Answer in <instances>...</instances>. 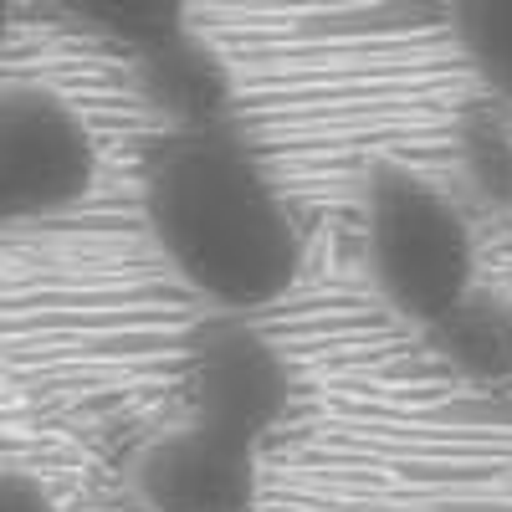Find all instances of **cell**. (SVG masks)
Segmentation results:
<instances>
[{"instance_id":"4","label":"cell","mask_w":512,"mask_h":512,"mask_svg":"<svg viewBox=\"0 0 512 512\" xmlns=\"http://www.w3.org/2000/svg\"><path fill=\"white\" fill-rule=\"evenodd\" d=\"M128 497L139 512H256L262 446L205 420H185L134 451Z\"/></svg>"},{"instance_id":"5","label":"cell","mask_w":512,"mask_h":512,"mask_svg":"<svg viewBox=\"0 0 512 512\" xmlns=\"http://www.w3.org/2000/svg\"><path fill=\"white\" fill-rule=\"evenodd\" d=\"M287 410V364L246 323L205 333L190 364V420L262 446Z\"/></svg>"},{"instance_id":"1","label":"cell","mask_w":512,"mask_h":512,"mask_svg":"<svg viewBox=\"0 0 512 512\" xmlns=\"http://www.w3.org/2000/svg\"><path fill=\"white\" fill-rule=\"evenodd\" d=\"M139 216L164 272L221 318H251L303 282L308 236L292 195L221 118L175 123L149 144Z\"/></svg>"},{"instance_id":"2","label":"cell","mask_w":512,"mask_h":512,"mask_svg":"<svg viewBox=\"0 0 512 512\" xmlns=\"http://www.w3.org/2000/svg\"><path fill=\"white\" fill-rule=\"evenodd\" d=\"M359 262L400 323L436 333L477 297V226L456 190L384 159L359 185Z\"/></svg>"},{"instance_id":"6","label":"cell","mask_w":512,"mask_h":512,"mask_svg":"<svg viewBox=\"0 0 512 512\" xmlns=\"http://www.w3.org/2000/svg\"><path fill=\"white\" fill-rule=\"evenodd\" d=\"M52 6L82 31L118 41L139 57L190 36V0H52Z\"/></svg>"},{"instance_id":"8","label":"cell","mask_w":512,"mask_h":512,"mask_svg":"<svg viewBox=\"0 0 512 512\" xmlns=\"http://www.w3.org/2000/svg\"><path fill=\"white\" fill-rule=\"evenodd\" d=\"M436 333L451 344L456 364H466V369L482 374V379H502L512 369V318L497 303H487L482 292L456 318H446Z\"/></svg>"},{"instance_id":"10","label":"cell","mask_w":512,"mask_h":512,"mask_svg":"<svg viewBox=\"0 0 512 512\" xmlns=\"http://www.w3.org/2000/svg\"><path fill=\"white\" fill-rule=\"evenodd\" d=\"M11 16H16V0H0V47H6V36H11Z\"/></svg>"},{"instance_id":"7","label":"cell","mask_w":512,"mask_h":512,"mask_svg":"<svg viewBox=\"0 0 512 512\" xmlns=\"http://www.w3.org/2000/svg\"><path fill=\"white\" fill-rule=\"evenodd\" d=\"M456 41L492 98L512 113V0H456Z\"/></svg>"},{"instance_id":"3","label":"cell","mask_w":512,"mask_h":512,"mask_svg":"<svg viewBox=\"0 0 512 512\" xmlns=\"http://www.w3.org/2000/svg\"><path fill=\"white\" fill-rule=\"evenodd\" d=\"M98 185V139L72 98L0 82V226L52 221Z\"/></svg>"},{"instance_id":"9","label":"cell","mask_w":512,"mask_h":512,"mask_svg":"<svg viewBox=\"0 0 512 512\" xmlns=\"http://www.w3.org/2000/svg\"><path fill=\"white\" fill-rule=\"evenodd\" d=\"M461 175L482 200L512 205V118L477 113L461 128Z\"/></svg>"}]
</instances>
